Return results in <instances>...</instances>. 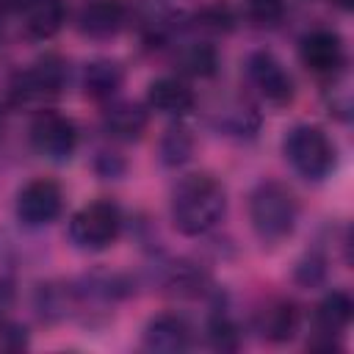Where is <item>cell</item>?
Wrapping results in <instances>:
<instances>
[{
  "label": "cell",
  "mask_w": 354,
  "mask_h": 354,
  "mask_svg": "<svg viewBox=\"0 0 354 354\" xmlns=\"http://www.w3.org/2000/svg\"><path fill=\"white\" fill-rule=\"evenodd\" d=\"M254 329L266 343H288L299 332V310L288 299H268L254 313Z\"/></svg>",
  "instance_id": "cell-12"
},
{
  "label": "cell",
  "mask_w": 354,
  "mask_h": 354,
  "mask_svg": "<svg viewBox=\"0 0 354 354\" xmlns=\"http://www.w3.org/2000/svg\"><path fill=\"white\" fill-rule=\"evenodd\" d=\"M324 274H326V260H324L321 254H315V252L304 254V257L299 260L296 271H293L296 282L304 285V288H315V285L324 279Z\"/></svg>",
  "instance_id": "cell-22"
},
{
  "label": "cell",
  "mask_w": 354,
  "mask_h": 354,
  "mask_svg": "<svg viewBox=\"0 0 354 354\" xmlns=\"http://www.w3.org/2000/svg\"><path fill=\"white\" fill-rule=\"evenodd\" d=\"M66 80V66L58 55H44L39 58L30 69L19 72L11 94L17 102H39V100H50L55 94H61Z\"/></svg>",
  "instance_id": "cell-7"
},
{
  "label": "cell",
  "mask_w": 354,
  "mask_h": 354,
  "mask_svg": "<svg viewBox=\"0 0 354 354\" xmlns=\"http://www.w3.org/2000/svg\"><path fill=\"white\" fill-rule=\"evenodd\" d=\"M332 3H335V6H340L343 11H346V8H351V0H332Z\"/></svg>",
  "instance_id": "cell-24"
},
{
  "label": "cell",
  "mask_w": 354,
  "mask_h": 354,
  "mask_svg": "<svg viewBox=\"0 0 354 354\" xmlns=\"http://www.w3.org/2000/svg\"><path fill=\"white\" fill-rule=\"evenodd\" d=\"M246 77L252 83V88L274 108H285L293 102L296 94V83L290 77V72L285 69V64L268 53V50H254L246 58Z\"/></svg>",
  "instance_id": "cell-5"
},
{
  "label": "cell",
  "mask_w": 354,
  "mask_h": 354,
  "mask_svg": "<svg viewBox=\"0 0 354 354\" xmlns=\"http://www.w3.org/2000/svg\"><path fill=\"white\" fill-rule=\"evenodd\" d=\"M194 91L177 80V77H158L149 83L147 88V105L158 113H169V116H183L194 108Z\"/></svg>",
  "instance_id": "cell-15"
},
{
  "label": "cell",
  "mask_w": 354,
  "mask_h": 354,
  "mask_svg": "<svg viewBox=\"0 0 354 354\" xmlns=\"http://www.w3.org/2000/svg\"><path fill=\"white\" fill-rule=\"evenodd\" d=\"M177 64L185 75H194V77H213L216 69H218V53L213 44H205V41H194L188 47L180 50L177 55Z\"/></svg>",
  "instance_id": "cell-18"
},
{
  "label": "cell",
  "mask_w": 354,
  "mask_h": 354,
  "mask_svg": "<svg viewBox=\"0 0 354 354\" xmlns=\"http://www.w3.org/2000/svg\"><path fill=\"white\" fill-rule=\"evenodd\" d=\"M64 207V194L61 185L47 180V177H36L30 180L19 194H17V216L22 224L28 227H41L58 218Z\"/></svg>",
  "instance_id": "cell-8"
},
{
  "label": "cell",
  "mask_w": 354,
  "mask_h": 354,
  "mask_svg": "<svg viewBox=\"0 0 354 354\" xmlns=\"http://www.w3.org/2000/svg\"><path fill=\"white\" fill-rule=\"evenodd\" d=\"M141 343L155 354H177L191 346V326L177 313H158L147 321Z\"/></svg>",
  "instance_id": "cell-10"
},
{
  "label": "cell",
  "mask_w": 354,
  "mask_h": 354,
  "mask_svg": "<svg viewBox=\"0 0 354 354\" xmlns=\"http://www.w3.org/2000/svg\"><path fill=\"white\" fill-rule=\"evenodd\" d=\"M124 0H86L77 11V30L88 39H111L124 28Z\"/></svg>",
  "instance_id": "cell-11"
},
{
  "label": "cell",
  "mask_w": 354,
  "mask_h": 354,
  "mask_svg": "<svg viewBox=\"0 0 354 354\" xmlns=\"http://www.w3.org/2000/svg\"><path fill=\"white\" fill-rule=\"evenodd\" d=\"M282 152H285L288 163L304 180H313V183L324 180L337 163L335 141L318 124H296V127H290L285 141H282Z\"/></svg>",
  "instance_id": "cell-3"
},
{
  "label": "cell",
  "mask_w": 354,
  "mask_h": 354,
  "mask_svg": "<svg viewBox=\"0 0 354 354\" xmlns=\"http://www.w3.org/2000/svg\"><path fill=\"white\" fill-rule=\"evenodd\" d=\"M194 147H196V141L185 127H169L163 133L158 149H160V160L166 166H183L194 155Z\"/></svg>",
  "instance_id": "cell-19"
},
{
  "label": "cell",
  "mask_w": 354,
  "mask_h": 354,
  "mask_svg": "<svg viewBox=\"0 0 354 354\" xmlns=\"http://www.w3.org/2000/svg\"><path fill=\"white\" fill-rule=\"evenodd\" d=\"M147 111L136 102H113L102 111V127L108 130V136L119 138V141H133L141 138V133L147 130Z\"/></svg>",
  "instance_id": "cell-16"
},
{
  "label": "cell",
  "mask_w": 354,
  "mask_h": 354,
  "mask_svg": "<svg viewBox=\"0 0 354 354\" xmlns=\"http://www.w3.org/2000/svg\"><path fill=\"white\" fill-rule=\"evenodd\" d=\"M351 313H354V304L346 290H332L321 299V304L315 307V332L324 337L326 348H332V340L348 329Z\"/></svg>",
  "instance_id": "cell-13"
},
{
  "label": "cell",
  "mask_w": 354,
  "mask_h": 354,
  "mask_svg": "<svg viewBox=\"0 0 354 354\" xmlns=\"http://www.w3.org/2000/svg\"><path fill=\"white\" fill-rule=\"evenodd\" d=\"M196 22H199L202 28H207V30H227V28L232 25V17H230V8H227V6L216 3V6H207V8L196 17Z\"/></svg>",
  "instance_id": "cell-23"
},
{
  "label": "cell",
  "mask_w": 354,
  "mask_h": 354,
  "mask_svg": "<svg viewBox=\"0 0 354 354\" xmlns=\"http://www.w3.org/2000/svg\"><path fill=\"white\" fill-rule=\"evenodd\" d=\"M119 232H122V213L111 199H94L83 205L69 221L72 241L86 252L108 249L119 238Z\"/></svg>",
  "instance_id": "cell-4"
},
{
  "label": "cell",
  "mask_w": 354,
  "mask_h": 354,
  "mask_svg": "<svg viewBox=\"0 0 354 354\" xmlns=\"http://www.w3.org/2000/svg\"><path fill=\"white\" fill-rule=\"evenodd\" d=\"M299 58L313 75H321V77L337 75L346 64V47H343L340 33H335L329 28L310 30L299 41Z\"/></svg>",
  "instance_id": "cell-9"
},
{
  "label": "cell",
  "mask_w": 354,
  "mask_h": 354,
  "mask_svg": "<svg viewBox=\"0 0 354 354\" xmlns=\"http://www.w3.org/2000/svg\"><path fill=\"white\" fill-rule=\"evenodd\" d=\"M30 147L50 160H66L77 147V127L64 113L41 111L30 124Z\"/></svg>",
  "instance_id": "cell-6"
},
{
  "label": "cell",
  "mask_w": 354,
  "mask_h": 354,
  "mask_svg": "<svg viewBox=\"0 0 354 354\" xmlns=\"http://www.w3.org/2000/svg\"><path fill=\"white\" fill-rule=\"evenodd\" d=\"M296 218H299V202L285 183L263 180L249 194V221L263 243L277 246L285 238H290L296 230Z\"/></svg>",
  "instance_id": "cell-2"
},
{
  "label": "cell",
  "mask_w": 354,
  "mask_h": 354,
  "mask_svg": "<svg viewBox=\"0 0 354 354\" xmlns=\"http://www.w3.org/2000/svg\"><path fill=\"white\" fill-rule=\"evenodd\" d=\"M19 8H22V28L30 39L44 41L64 28L66 11L61 0H22Z\"/></svg>",
  "instance_id": "cell-14"
},
{
  "label": "cell",
  "mask_w": 354,
  "mask_h": 354,
  "mask_svg": "<svg viewBox=\"0 0 354 354\" xmlns=\"http://www.w3.org/2000/svg\"><path fill=\"white\" fill-rule=\"evenodd\" d=\"M124 80V72L116 61H91L83 66V91L91 100H111Z\"/></svg>",
  "instance_id": "cell-17"
},
{
  "label": "cell",
  "mask_w": 354,
  "mask_h": 354,
  "mask_svg": "<svg viewBox=\"0 0 354 354\" xmlns=\"http://www.w3.org/2000/svg\"><path fill=\"white\" fill-rule=\"evenodd\" d=\"M243 14L254 28H274L285 17V0H243Z\"/></svg>",
  "instance_id": "cell-20"
},
{
  "label": "cell",
  "mask_w": 354,
  "mask_h": 354,
  "mask_svg": "<svg viewBox=\"0 0 354 354\" xmlns=\"http://www.w3.org/2000/svg\"><path fill=\"white\" fill-rule=\"evenodd\" d=\"M227 210L224 185L213 174H188L171 191V221L183 235H205Z\"/></svg>",
  "instance_id": "cell-1"
},
{
  "label": "cell",
  "mask_w": 354,
  "mask_h": 354,
  "mask_svg": "<svg viewBox=\"0 0 354 354\" xmlns=\"http://www.w3.org/2000/svg\"><path fill=\"white\" fill-rule=\"evenodd\" d=\"M207 337H210V346H213V348H218V351H235V348L241 346L238 326H235L227 315H216V318L210 321Z\"/></svg>",
  "instance_id": "cell-21"
}]
</instances>
